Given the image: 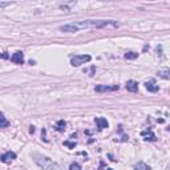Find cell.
Listing matches in <instances>:
<instances>
[{
	"mask_svg": "<svg viewBox=\"0 0 170 170\" xmlns=\"http://www.w3.org/2000/svg\"><path fill=\"white\" fill-rule=\"evenodd\" d=\"M94 122L97 124V128L100 129V130H102V129L105 128H108L109 126V124L106 121V118H102V117H97V118H94Z\"/></svg>",
	"mask_w": 170,
	"mask_h": 170,
	"instance_id": "7",
	"label": "cell"
},
{
	"mask_svg": "<svg viewBox=\"0 0 170 170\" xmlns=\"http://www.w3.org/2000/svg\"><path fill=\"white\" fill-rule=\"evenodd\" d=\"M65 126H67V122L64 120H60V121L56 122V130L57 132H64L65 130Z\"/></svg>",
	"mask_w": 170,
	"mask_h": 170,
	"instance_id": "12",
	"label": "cell"
},
{
	"mask_svg": "<svg viewBox=\"0 0 170 170\" xmlns=\"http://www.w3.org/2000/svg\"><path fill=\"white\" fill-rule=\"evenodd\" d=\"M32 158H33V161L36 162L37 166L43 170H63L57 162H54L53 159L48 158L45 156H41V154H39V153H33Z\"/></svg>",
	"mask_w": 170,
	"mask_h": 170,
	"instance_id": "2",
	"label": "cell"
},
{
	"mask_svg": "<svg viewBox=\"0 0 170 170\" xmlns=\"http://www.w3.org/2000/svg\"><path fill=\"white\" fill-rule=\"evenodd\" d=\"M2 57H3V59H7V57H8V54H7V52H4V53L2 54Z\"/></svg>",
	"mask_w": 170,
	"mask_h": 170,
	"instance_id": "18",
	"label": "cell"
},
{
	"mask_svg": "<svg viewBox=\"0 0 170 170\" xmlns=\"http://www.w3.org/2000/svg\"><path fill=\"white\" fill-rule=\"evenodd\" d=\"M11 61L13 64H17V65H21V64H24V53L21 51L15 52L11 56Z\"/></svg>",
	"mask_w": 170,
	"mask_h": 170,
	"instance_id": "5",
	"label": "cell"
},
{
	"mask_svg": "<svg viewBox=\"0 0 170 170\" xmlns=\"http://www.w3.org/2000/svg\"><path fill=\"white\" fill-rule=\"evenodd\" d=\"M134 170H152V168L145 162H137L134 165Z\"/></svg>",
	"mask_w": 170,
	"mask_h": 170,
	"instance_id": "11",
	"label": "cell"
},
{
	"mask_svg": "<svg viewBox=\"0 0 170 170\" xmlns=\"http://www.w3.org/2000/svg\"><path fill=\"white\" fill-rule=\"evenodd\" d=\"M91 56L89 54H76V56H73L72 60H71V64L73 67H78L81 65V64H85V63H89L91 61Z\"/></svg>",
	"mask_w": 170,
	"mask_h": 170,
	"instance_id": "3",
	"label": "cell"
},
{
	"mask_svg": "<svg viewBox=\"0 0 170 170\" xmlns=\"http://www.w3.org/2000/svg\"><path fill=\"white\" fill-rule=\"evenodd\" d=\"M120 24L114 20H81V21H73L69 24H64L60 27V31L63 32H78L81 29L89 28H105V27H113L117 28Z\"/></svg>",
	"mask_w": 170,
	"mask_h": 170,
	"instance_id": "1",
	"label": "cell"
},
{
	"mask_svg": "<svg viewBox=\"0 0 170 170\" xmlns=\"http://www.w3.org/2000/svg\"><path fill=\"white\" fill-rule=\"evenodd\" d=\"M15 158H16V153H13V152H7V153H4L3 156H2V162L8 163V162L13 161Z\"/></svg>",
	"mask_w": 170,
	"mask_h": 170,
	"instance_id": "6",
	"label": "cell"
},
{
	"mask_svg": "<svg viewBox=\"0 0 170 170\" xmlns=\"http://www.w3.org/2000/svg\"><path fill=\"white\" fill-rule=\"evenodd\" d=\"M169 129H170V128H169Z\"/></svg>",
	"mask_w": 170,
	"mask_h": 170,
	"instance_id": "20",
	"label": "cell"
},
{
	"mask_svg": "<svg viewBox=\"0 0 170 170\" xmlns=\"http://www.w3.org/2000/svg\"><path fill=\"white\" fill-rule=\"evenodd\" d=\"M8 125H9V122L7 121V118H6V116L2 113L0 114V128H8Z\"/></svg>",
	"mask_w": 170,
	"mask_h": 170,
	"instance_id": "13",
	"label": "cell"
},
{
	"mask_svg": "<svg viewBox=\"0 0 170 170\" xmlns=\"http://www.w3.org/2000/svg\"><path fill=\"white\" fill-rule=\"evenodd\" d=\"M69 170H83V169H81V166H80V163L72 162L71 165H69Z\"/></svg>",
	"mask_w": 170,
	"mask_h": 170,
	"instance_id": "15",
	"label": "cell"
},
{
	"mask_svg": "<svg viewBox=\"0 0 170 170\" xmlns=\"http://www.w3.org/2000/svg\"><path fill=\"white\" fill-rule=\"evenodd\" d=\"M138 57V53L136 52H128V53H125V59L126 60H134V59H137Z\"/></svg>",
	"mask_w": 170,
	"mask_h": 170,
	"instance_id": "14",
	"label": "cell"
},
{
	"mask_svg": "<svg viewBox=\"0 0 170 170\" xmlns=\"http://www.w3.org/2000/svg\"><path fill=\"white\" fill-rule=\"evenodd\" d=\"M145 88L148 89L149 92H152V93H156L158 92V85H156V83L154 81H148V83H145Z\"/></svg>",
	"mask_w": 170,
	"mask_h": 170,
	"instance_id": "9",
	"label": "cell"
},
{
	"mask_svg": "<svg viewBox=\"0 0 170 170\" xmlns=\"http://www.w3.org/2000/svg\"><path fill=\"white\" fill-rule=\"evenodd\" d=\"M141 136L142 137H145V139L146 141H156V136H154V133L152 132V130H148V132H142L141 133Z\"/></svg>",
	"mask_w": 170,
	"mask_h": 170,
	"instance_id": "10",
	"label": "cell"
},
{
	"mask_svg": "<svg viewBox=\"0 0 170 170\" xmlns=\"http://www.w3.org/2000/svg\"><path fill=\"white\" fill-rule=\"evenodd\" d=\"M7 6H11V3H3V2H0V7H2V8L7 7Z\"/></svg>",
	"mask_w": 170,
	"mask_h": 170,
	"instance_id": "17",
	"label": "cell"
},
{
	"mask_svg": "<svg viewBox=\"0 0 170 170\" xmlns=\"http://www.w3.org/2000/svg\"><path fill=\"white\" fill-rule=\"evenodd\" d=\"M64 145L68 148H71V149H74V146H76V142H69V141H65L64 142Z\"/></svg>",
	"mask_w": 170,
	"mask_h": 170,
	"instance_id": "16",
	"label": "cell"
},
{
	"mask_svg": "<svg viewBox=\"0 0 170 170\" xmlns=\"http://www.w3.org/2000/svg\"><path fill=\"white\" fill-rule=\"evenodd\" d=\"M35 132V126H31L29 128V133H33Z\"/></svg>",
	"mask_w": 170,
	"mask_h": 170,
	"instance_id": "19",
	"label": "cell"
},
{
	"mask_svg": "<svg viewBox=\"0 0 170 170\" xmlns=\"http://www.w3.org/2000/svg\"><path fill=\"white\" fill-rule=\"evenodd\" d=\"M120 87L118 85H96L94 91L101 93V92H113V91H118Z\"/></svg>",
	"mask_w": 170,
	"mask_h": 170,
	"instance_id": "4",
	"label": "cell"
},
{
	"mask_svg": "<svg viewBox=\"0 0 170 170\" xmlns=\"http://www.w3.org/2000/svg\"><path fill=\"white\" fill-rule=\"evenodd\" d=\"M126 89H128V92L136 93L138 91V83L134 81V80H129V81L126 83Z\"/></svg>",
	"mask_w": 170,
	"mask_h": 170,
	"instance_id": "8",
	"label": "cell"
}]
</instances>
